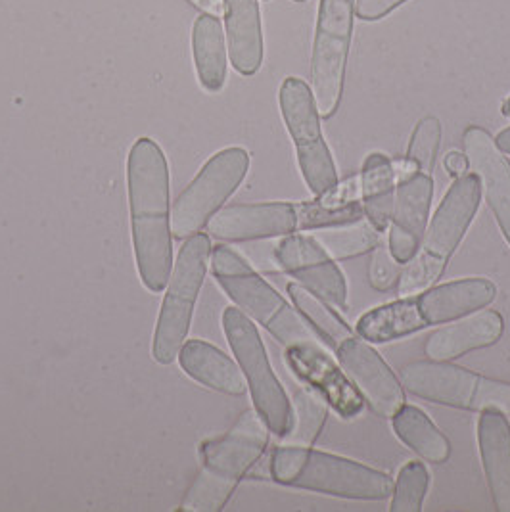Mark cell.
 Wrapping results in <instances>:
<instances>
[{
    "instance_id": "6da1fadb",
    "label": "cell",
    "mask_w": 510,
    "mask_h": 512,
    "mask_svg": "<svg viewBox=\"0 0 510 512\" xmlns=\"http://www.w3.org/2000/svg\"><path fill=\"white\" fill-rule=\"evenodd\" d=\"M127 190L133 248L140 280L160 294L173 271V234L169 200V165L156 140L142 137L127 160Z\"/></svg>"
},
{
    "instance_id": "7a4b0ae2",
    "label": "cell",
    "mask_w": 510,
    "mask_h": 512,
    "mask_svg": "<svg viewBox=\"0 0 510 512\" xmlns=\"http://www.w3.org/2000/svg\"><path fill=\"white\" fill-rule=\"evenodd\" d=\"M209 259L213 277L225 294L248 317L267 328L286 350L326 346L302 313L286 302L267 280L261 279L240 254L229 246H215Z\"/></svg>"
},
{
    "instance_id": "3957f363",
    "label": "cell",
    "mask_w": 510,
    "mask_h": 512,
    "mask_svg": "<svg viewBox=\"0 0 510 512\" xmlns=\"http://www.w3.org/2000/svg\"><path fill=\"white\" fill-rule=\"evenodd\" d=\"M269 472L280 486L344 499L382 501L394 491V480L388 474L305 445L277 447Z\"/></svg>"
},
{
    "instance_id": "277c9868",
    "label": "cell",
    "mask_w": 510,
    "mask_h": 512,
    "mask_svg": "<svg viewBox=\"0 0 510 512\" xmlns=\"http://www.w3.org/2000/svg\"><path fill=\"white\" fill-rule=\"evenodd\" d=\"M482 185L476 173L455 179L426 227L418 252L401 269L397 294L401 298L415 296L438 282L480 206Z\"/></svg>"
},
{
    "instance_id": "5b68a950",
    "label": "cell",
    "mask_w": 510,
    "mask_h": 512,
    "mask_svg": "<svg viewBox=\"0 0 510 512\" xmlns=\"http://www.w3.org/2000/svg\"><path fill=\"white\" fill-rule=\"evenodd\" d=\"M209 257V236L198 233L186 238L173 263L152 346V355L160 365H171L186 342L194 305L208 273Z\"/></svg>"
},
{
    "instance_id": "8992f818",
    "label": "cell",
    "mask_w": 510,
    "mask_h": 512,
    "mask_svg": "<svg viewBox=\"0 0 510 512\" xmlns=\"http://www.w3.org/2000/svg\"><path fill=\"white\" fill-rule=\"evenodd\" d=\"M413 396L466 411H497L510 417V382L472 373L449 361H415L401 369Z\"/></svg>"
},
{
    "instance_id": "52a82bcc",
    "label": "cell",
    "mask_w": 510,
    "mask_h": 512,
    "mask_svg": "<svg viewBox=\"0 0 510 512\" xmlns=\"http://www.w3.org/2000/svg\"><path fill=\"white\" fill-rule=\"evenodd\" d=\"M223 330L246 376L255 411L265 420L273 434L286 438L294 424L292 403L269 363L267 350L257 328L242 309L229 307L223 313Z\"/></svg>"
},
{
    "instance_id": "ba28073f",
    "label": "cell",
    "mask_w": 510,
    "mask_h": 512,
    "mask_svg": "<svg viewBox=\"0 0 510 512\" xmlns=\"http://www.w3.org/2000/svg\"><path fill=\"white\" fill-rule=\"evenodd\" d=\"M355 24V0H319L311 54V91L321 117L336 114L348 66Z\"/></svg>"
},
{
    "instance_id": "9c48e42d",
    "label": "cell",
    "mask_w": 510,
    "mask_h": 512,
    "mask_svg": "<svg viewBox=\"0 0 510 512\" xmlns=\"http://www.w3.org/2000/svg\"><path fill=\"white\" fill-rule=\"evenodd\" d=\"M248 169L250 154L244 148L232 146L211 156L171 208L173 238L185 240L202 233L209 219L242 185Z\"/></svg>"
},
{
    "instance_id": "30bf717a",
    "label": "cell",
    "mask_w": 510,
    "mask_h": 512,
    "mask_svg": "<svg viewBox=\"0 0 510 512\" xmlns=\"http://www.w3.org/2000/svg\"><path fill=\"white\" fill-rule=\"evenodd\" d=\"M280 112L294 140L303 181L315 196L338 185V171L321 129V114L311 87L300 77H286L280 85Z\"/></svg>"
},
{
    "instance_id": "8fae6325",
    "label": "cell",
    "mask_w": 510,
    "mask_h": 512,
    "mask_svg": "<svg viewBox=\"0 0 510 512\" xmlns=\"http://www.w3.org/2000/svg\"><path fill=\"white\" fill-rule=\"evenodd\" d=\"M269 426L257 411H246L231 430L217 440L202 443V470L196 482L234 493L244 476L252 472L269 443Z\"/></svg>"
},
{
    "instance_id": "7c38bea8",
    "label": "cell",
    "mask_w": 510,
    "mask_h": 512,
    "mask_svg": "<svg viewBox=\"0 0 510 512\" xmlns=\"http://www.w3.org/2000/svg\"><path fill=\"white\" fill-rule=\"evenodd\" d=\"M280 267L303 288L336 309L348 307V284L340 267L326 254L315 236L288 234L275 248Z\"/></svg>"
},
{
    "instance_id": "4fadbf2b",
    "label": "cell",
    "mask_w": 510,
    "mask_h": 512,
    "mask_svg": "<svg viewBox=\"0 0 510 512\" xmlns=\"http://www.w3.org/2000/svg\"><path fill=\"white\" fill-rule=\"evenodd\" d=\"M336 353L363 401L382 419H392L405 405V390L380 353L367 340L355 336L342 342Z\"/></svg>"
},
{
    "instance_id": "5bb4252c",
    "label": "cell",
    "mask_w": 510,
    "mask_h": 512,
    "mask_svg": "<svg viewBox=\"0 0 510 512\" xmlns=\"http://www.w3.org/2000/svg\"><path fill=\"white\" fill-rule=\"evenodd\" d=\"M298 231V211L290 202L229 206L217 211L208 223L209 236L223 242H248Z\"/></svg>"
},
{
    "instance_id": "9a60e30c",
    "label": "cell",
    "mask_w": 510,
    "mask_h": 512,
    "mask_svg": "<svg viewBox=\"0 0 510 512\" xmlns=\"http://www.w3.org/2000/svg\"><path fill=\"white\" fill-rule=\"evenodd\" d=\"M432 196V175L417 171L403 179H397L388 248L399 263L411 261L418 252V246L428 227Z\"/></svg>"
},
{
    "instance_id": "2e32d148",
    "label": "cell",
    "mask_w": 510,
    "mask_h": 512,
    "mask_svg": "<svg viewBox=\"0 0 510 512\" xmlns=\"http://www.w3.org/2000/svg\"><path fill=\"white\" fill-rule=\"evenodd\" d=\"M464 154L478 175L487 206L510 244V162L486 129L470 125L463 135Z\"/></svg>"
},
{
    "instance_id": "e0dca14e",
    "label": "cell",
    "mask_w": 510,
    "mask_h": 512,
    "mask_svg": "<svg viewBox=\"0 0 510 512\" xmlns=\"http://www.w3.org/2000/svg\"><path fill=\"white\" fill-rule=\"evenodd\" d=\"M286 359L292 371L305 380L342 417L353 419L363 411V397L355 384L328 355L326 346L288 348Z\"/></svg>"
},
{
    "instance_id": "ac0fdd59",
    "label": "cell",
    "mask_w": 510,
    "mask_h": 512,
    "mask_svg": "<svg viewBox=\"0 0 510 512\" xmlns=\"http://www.w3.org/2000/svg\"><path fill=\"white\" fill-rule=\"evenodd\" d=\"M497 296V288L491 280H453L440 286H430L428 290L415 294L418 313L426 328L432 325H445L457 321L474 311L484 309Z\"/></svg>"
},
{
    "instance_id": "d6986e66",
    "label": "cell",
    "mask_w": 510,
    "mask_h": 512,
    "mask_svg": "<svg viewBox=\"0 0 510 512\" xmlns=\"http://www.w3.org/2000/svg\"><path fill=\"white\" fill-rule=\"evenodd\" d=\"M503 330L505 323L501 313L493 309L474 311L432 332L424 351L432 361H451L468 351L484 350L497 344Z\"/></svg>"
},
{
    "instance_id": "ffe728a7",
    "label": "cell",
    "mask_w": 510,
    "mask_h": 512,
    "mask_svg": "<svg viewBox=\"0 0 510 512\" xmlns=\"http://www.w3.org/2000/svg\"><path fill=\"white\" fill-rule=\"evenodd\" d=\"M478 445L487 486L497 511L510 512V424L507 415L484 411L478 420Z\"/></svg>"
},
{
    "instance_id": "44dd1931",
    "label": "cell",
    "mask_w": 510,
    "mask_h": 512,
    "mask_svg": "<svg viewBox=\"0 0 510 512\" xmlns=\"http://www.w3.org/2000/svg\"><path fill=\"white\" fill-rule=\"evenodd\" d=\"M225 27L232 68L255 75L263 64V29L259 0H225Z\"/></svg>"
},
{
    "instance_id": "7402d4cb",
    "label": "cell",
    "mask_w": 510,
    "mask_h": 512,
    "mask_svg": "<svg viewBox=\"0 0 510 512\" xmlns=\"http://www.w3.org/2000/svg\"><path fill=\"white\" fill-rule=\"evenodd\" d=\"M177 359L181 369L192 380L200 382L209 390H215L227 396H244L248 392V382L242 369L227 353H223L204 340L185 342Z\"/></svg>"
},
{
    "instance_id": "603a6c76",
    "label": "cell",
    "mask_w": 510,
    "mask_h": 512,
    "mask_svg": "<svg viewBox=\"0 0 510 512\" xmlns=\"http://www.w3.org/2000/svg\"><path fill=\"white\" fill-rule=\"evenodd\" d=\"M219 18L202 14L192 25V54L200 85L208 93L223 91L227 83V41Z\"/></svg>"
},
{
    "instance_id": "cb8c5ba5",
    "label": "cell",
    "mask_w": 510,
    "mask_h": 512,
    "mask_svg": "<svg viewBox=\"0 0 510 512\" xmlns=\"http://www.w3.org/2000/svg\"><path fill=\"white\" fill-rule=\"evenodd\" d=\"M359 179H361V204L365 210V217L378 233H384L390 227L392 215H394L395 187H397L394 160H390L380 152L369 154L363 163V171L359 173Z\"/></svg>"
},
{
    "instance_id": "d4e9b609",
    "label": "cell",
    "mask_w": 510,
    "mask_h": 512,
    "mask_svg": "<svg viewBox=\"0 0 510 512\" xmlns=\"http://www.w3.org/2000/svg\"><path fill=\"white\" fill-rule=\"evenodd\" d=\"M422 328L426 325L418 313L415 296H407L365 313L357 323V334L369 344H384L415 334Z\"/></svg>"
},
{
    "instance_id": "484cf974",
    "label": "cell",
    "mask_w": 510,
    "mask_h": 512,
    "mask_svg": "<svg viewBox=\"0 0 510 512\" xmlns=\"http://www.w3.org/2000/svg\"><path fill=\"white\" fill-rule=\"evenodd\" d=\"M395 436L415 451L420 459L441 465L451 455V443L430 417L413 405H403L392 417Z\"/></svg>"
},
{
    "instance_id": "4316f807",
    "label": "cell",
    "mask_w": 510,
    "mask_h": 512,
    "mask_svg": "<svg viewBox=\"0 0 510 512\" xmlns=\"http://www.w3.org/2000/svg\"><path fill=\"white\" fill-rule=\"evenodd\" d=\"M288 294L294 307L302 313L303 319L321 336V340H325L326 348L336 351L342 342L355 336L348 323L342 321V317L334 309H330V303L313 294L311 290L303 288L302 284H288Z\"/></svg>"
},
{
    "instance_id": "83f0119b",
    "label": "cell",
    "mask_w": 510,
    "mask_h": 512,
    "mask_svg": "<svg viewBox=\"0 0 510 512\" xmlns=\"http://www.w3.org/2000/svg\"><path fill=\"white\" fill-rule=\"evenodd\" d=\"M319 233L313 234L317 242L326 250L332 259H349V257L363 256L378 246V231L371 223H351L340 227H326L317 229Z\"/></svg>"
},
{
    "instance_id": "f1b7e54d",
    "label": "cell",
    "mask_w": 510,
    "mask_h": 512,
    "mask_svg": "<svg viewBox=\"0 0 510 512\" xmlns=\"http://www.w3.org/2000/svg\"><path fill=\"white\" fill-rule=\"evenodd\" d=\"M292 411H294V424L290 434L284 440H288L292 445L311 447L319 438L328 419L325 399L313 388L311 390L302 388L294 397Z\"/></svg>"
},
{
    "instance_id": "f546056e",
    "label": "cell",
    "mask_w": 510,
    "mask_h": 512,
    "mask_svg": "<svg viewBox=\"0 0 510 512\" xmlns=\"http://www.w3.org/2000/svg\"><path fill=\"white\" fill-rule=\"evenodd\" d=\"M298 211V229L300 231H317L326 227H340V225H351L359 223L365 217L363 204L349 202L344 206H323L321 202H303L296 204Z\"/></svg>"
},
{
    "instance_id": "4dcf8cb0",
    "label": "cell",
    "mask_w": 510,
    "mask_h": 512,
    "mask_svg": "<svg viewBox=\"0 0 510 512\" xmlns=\"http://www.w3.org/2000/svg\"><path fill=\"white\" fill-rule=\"evenodd\" d=\"M430 486V474L428 468L413 461L403 466L397 474L394 491H392V503L390 511L394 512H418L422 511L424 497Z\"/></svg>"
},
{
    "instance_id": "1f68e13d",
    "label": "cell",
    "mask_w": 510,
    "mask_h": 512,
    "mask_svg": "<svg viewBox=\"0 0 510 512\" xmlns=\"http://www.w3.org/2000/svg\"><path fill=\"white\" fill-rule=\"evenodd\" d=\"M441 144V123L438 117H424L420 119L409 140L405 160L415 165L420 173L432 175L436 156Z\"/></svg>"
},
{
    "instance_id": "d6a6232c",
    "label": "cell",
    "mask_w": 510,
    "mask_h": 512,
    "mask_svg": "<svg viewBox=\"0 0 510 512\" xmlns=\"http://www.w3.org/2000/svg\"><path fill=\"white\" fill-rule=\"evenodd\" d=\"M401 275V263L392 256L388 246H376L369 265V282L374 290L386 292L394 288Z\"/></svg>"
},
{
    "instance_id": "836d02e7",
    "label": "cell",
    "mask_w": 510,
    "mask_h": 512,
    "mask_svg": "<svg viewBox=\"0 0 510 512\" xmlns=\"http://www.w3.org/2000/svg\"><path fill=\"white\" fill-rule=\"evenodd\" d=\"M407 0H355V16L363 22H376L386 18Z\"/></svg>"
},
{
    "instance_id": "e575fe53",
    "label": "cell",
    "mask_w": 510,
    "mask_h": 512,
    "mask_svg": "<svg viewBox=\"0 0 510 512\" xmlns=\"http://www.w3.org/2000/svg\"><path fill=\"white\" fill-rule=\"evenodd\" d=\"M443 165H445V171H447L451 177H455V179L466 175V171H468V167H470L466 154H461V152H457V150H453V152H449V154L445 156Z\"/></svg>"
},
{
    "instance_id": "d590c367",
    "label": "cell",
    "mask_w": 510,
    "mask_h": 512,
    "mask_svg": "<svg viewBox=\"0 0 510 512\" xmlns=\"http://www.w3.org/2000/svg\"><path fill=\"white\" fill-rule=\"evenodd\" d=\"M186 2L213 18H225V0H186Z\"/></svg>"
},
{
    "instance_id": "8d00e7d4",
    "label": "cell",
    "mask_w": 510,
    "mask_h": 512,
    "mask_svg": "<svg viewBox=\"0 0 510 512\" xmlns=\"http://www.w3.org/2000/svg\"><path fill=\"white\" fill-rule=\"evenodd\" d=\"M495 144L503 154H510V127L503 129L497 137H495Z\"/></svg>"
},
{
    "instance_id": "74e56055",
    "label": "cell",
    "mask_w": 510,
    "mask_h": 512,
    "mask_svg": "<svg viewBox=\"0 0 510 512\" xmlns=\"http://www.w3.org/2000/svg\"><path fill=\"white\" fill-rule=\"evenodd\" d=\"M501 114L505 117H509L510 119V96L503 102V106H501Z\"/></svg>"
},
{
    "instance_id": "f35d334b",
    "label": "cell",
    "mask_w": 510,
    "mask_h": 512,
    "mask_svg": "<svg viewBox=\"0 0 510 512\" xmlns=\"http://www.w3.org/2000/svg\"><path fill=\"white\" fill-rule=\"evenodd\" d=\"M296 2H305V0H296Z\"/></svg>"
},
{
    "instance_id": "ab89813d",
    "label": "cell",
    "mask_w": 510,
    "mask_h": 512,
    "mask_svg": "<svg viewBox=\"0 0 510 512\" xmlns=\"http://www.w3.org/2000/svg\"><path fill=\"white\" fill-rule=\"evenodd\" d=\"M265 2H267V0H265Z\"/></svg>"
}]
</instances>
